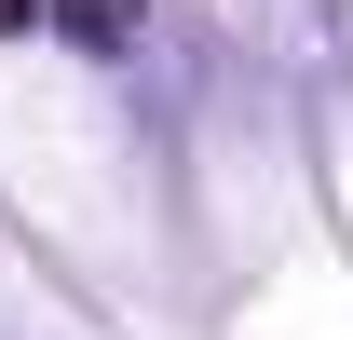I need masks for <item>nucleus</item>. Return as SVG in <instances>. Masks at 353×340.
I'll use <instances>...</instances> for the list:
<instances>
[{"label": "nucleus", "instance_id": "obj_1", "mask_svg": "<svg viewBox=\"0 0 353 340\" xmlns=\"http://www.w3.org/2000/svg\"><path fill=\"white\" fill-rule=\"evenodd\" d=\"M0 14H14V0H0Z\"/></svg>", "mask_w": 353, "mask_h": 340}]
</instances>
